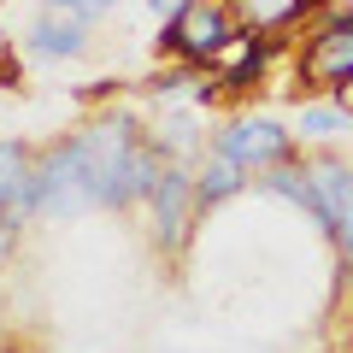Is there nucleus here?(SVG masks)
<instances>
[{
    "label": "nucleus",
    "instance_id": "nucleus-1",
    "mask_svg": "<svg viewBox=\"0 0 353 353\" xmlns=\"http://www.w3.org/2000/svg\"><path fill=\"white\" fill-rule=\"evenodd\" d=\"M165 159L148 141L136 106H106L53 148H41L36 171V212L41 218H83V212H130L148 206L159 189Z\"/></svg>",
    "mask_w": 353,
    "mask_h": 353
},
{
    "label": "nucleus",
    "instance_id": "nucleus-2",
    "mask_svg": "<svg viewBox=\"0 0 353 353\" xmlns=\"http://www.w3.org/2000/svg\"><path fill=\"white\" fill-rule=\"evenodd\" d=\"M294 83L306 94H336L353 83V6H324L312 24L294 30Z\"/></svg>",
    "mask_w": 353,
    "mask_h": 353
},
{
    "label": "nucleus",
    "instance_id": "nucleus-3",
    "mask_svg": "<svg viewBox=\"0 0 353 353\" xmlns=\"http://www.w3.org/2000/svg\"><path fill=\"white\" fill-rule=\"evenodd\" d=\"M241 36V18H236V0H194L171 24H159V53L171 65H218L224 48Z\"/></svg>",
    "mask_w": 353,
    "mask_h": 353
},
{
    "label": "nucleus",
    "instance_id": "nucleus-4",
    "mask_svg": "<svg viewBox=\"0 0 353 353\" xmlns=\"http://www.w3.org/2000/svg\"><path fill=\"white\" fill-rule=\"evenodd\" d=\"M212 153L241 165V171H271V165L294 159V124L265 118V112H230L212 130Z\"/></svg>",
    "mask_w": 353,
    "mask_h": 353
},
{
    "label": "nucleus",
    "instance_id": "nucleus-5",
    "mask_svg": "<svg viewBox=\"0 0 353 353\" xmlns=\"http://www.w3.org/2000/svg\"><path fill=\"white\" fill-rule=\"evenodd\" d=\"M148 241L165 253V259H176V253L189 248V230L194 218H201V201H194V171L189 165H165L159 189L148 194Z\"/></svg>",
    "mask_w": 353,
    "mask_h": 353
},
{
    "label": "nucleus",
    "instance_id": "nucleus-6",
    "mask_svg": "<svg viewBox=\"0 0 353 353\" xmlns=\"http://www.w3.org/2000/svg\"><path fill=\"white\" fill-rule=\"evenodd\" d=\"M306 171H312V189H318V218L312 224L330 236L336 265H341V259H353V165L336 159V153H312Z\"/></svg>",
    "mask_w": 353,
    "mask_h": 353
},
{
    "label": "nucleus",
    "instance_id": "nucleus-7",
    "mask_svg": "<svg viewBox=\"0 0 353 353\" xmlns=\"http://www.w3.org/2000/svg\"><path fill=\"white\" fill-rule=\"evenodd\" d=\"M36 171L41 148H30L24 136H0V212L12 224H36Z\"/></svg>",
    "mask_w": 353,
    "mask_h": 353
},
{
    "label": "nucleus",
    "instance_id": "nucleus-8",
    "mask_svg": "<svg viewBox=\"0 0 353 353\" xmlns=\"http://www.w3.org/2000/svg\"><path fill=\"white\" fill-rule=\"evenodd\" d=\"M271 59H277V36H253V30H241V36L224 48V59H218V65H206V71L218 77L224 101H236V94H253V88L265 83Z\"/></svg>",
    "mask_w": 353,
    "mask_h": 353
},
{
    "label": "nucleus",
    "instance_id": "nucleus-9",
    "mask_svg": "<svg viewBox=\"0 0 353 353\" xmlns=\"http://www.w3.org/2000/svg\"><path fill=\"white\" fill-rule=\"evenodd\" d=\"M148 141L159 148L165 165H189V171L212 153V136H201V118H194L189 106H165V112L148 124Z\"/></svg>",
    "mask_w": 353,
    "mask_h": 353
},
{
    "label": "nucleus",
    "instance_id": "nucleus-10",
    "mask_svg": "<svg viewBox=\"0 0 353 353\" xmlns=\"http://www.w3.org/2000/svg\"><path fill=\"white\" fill-rule=\"evenodd\" d=\"M24 53L36 65L83 59V53H88V24H83V18H65V12H41L36 24L24 30Z\"/></svg>",
    "mask_w": 353,
    "mask_h": 353
},
{
    "label": "nucleus",
    "instance_id": "nucleus-11",
    "mask_svg": "<svg viewBox=\"0 0 353 353\" xmlns=\"http://www.w3.org/2000/svg\"><path fill=\"white\" fill-rule=\"evenodd\" d=\"M324 6L330 0H236V18L253 36H294V30L312 24Z\"/></svg>",
    "mask_w": 353,
    "mask_h": 353
},
{
    "label": "nucleus",
    "instance_id": "nucleus-12",
    "mask_svg": "<svg viewBox=\"0 0 353 353\" xmlns=\"http://www.w3.org/2000/svg\"><path fill=\"white\" fill-rule=\"evenodd\" d=\"M248 183H253V171H241V165H230V159H218V153H206V159L194 165V201H201V218L218 212L224 201H236Z\"/></svg>",
    "mask_w": 353,
    "mask_h": 353
},
{
    "label": "nucleus",
    "instance_id": "nucleus-13",
    "mask_svg": "<svg viewBox=\"0 0 353 353\" xmlns=\"http://www.w3.org/2000/svg\"><path fill=\"white\" fill-rule=\"evenodd\" d=\"M259 189L277 194V201H289V206H301L306 218H318V189H312V171H306L301 153L283 159V165H271V171H259Z\"/></svg>",
    "mask_w": 353,
    "mask_h": 353
},
{
    "label": "nucleus",
    "instance_id": "nucleus-14",
    "mask_svg": "<svg viewBox=\"0 0 353 353\" xmlns=\"http://www.w3.org/2000/svg\"><path fill=\"white\" fill-rule=\"evenodd\" d=\"M347 130H353V112L336 94H312V101L294 112V136L301 141H336V136H347Z\"/></svg>",
    "mask_w": 353,
    "mask_h": 353
},
{
    "label": "nucleus",
    "instance_id": "nucleus-15",
    "mask_svg": "<svg viewBox=\"0 0 353 353\" xmlns=\"http://www.w3.org/2000/svg\"><path fill=\"white\" fill-rule=\"evenodd\" d=\"M118 0H48L41 12H65V18H83V24H94V18H106Z\"/></svg>",
    "mask_w": 353,
    "mask_h": 353
},
{
    "label": "nucleus",
    "instance_id": "nucleus-16",
    "mask_svg": "<svg viewBox=\"0 0 353 353\" xmlns=\"http://www.w3.org/2000/svg\"><path fill=\"white\" fill-rule=\"evenodd\" d=\"M18 230H24V224H12V218L0 212V271H6V265H12V248H18Z\"/></svg>",
    "mask_w": 353,
    "mask_h": 353
},
{
    "label": "nucleus",
    "instance_id": "nucleus-17",
    "mask_svg": "<svg viewBox=\"0 0 353 353\" xmlns=\"http://www.w3.org/2000/svg\"><path fill=\"white\" fill-rule=\"evenodd\" d=\"M141 6H148V12L159 18V24H171V18L183 12V6H194V0H141Z\"/></svg>",
    "mask_w": 353,
    "mask_h": 353
},
{
    "label": "nucleus",
    "instance_id": "nucleus-18",
    "mask_svg": "<svg viewBox=\"0 0 353 353\" xmlns=\"http://www.w3.org/2000/svg\"><path fill=\"white\" fill-rule=\"evenodd\" d=\"M336 289H353V259H341V265H336Z\"/></svg>",
    "mask_w": 353,
    "mask_h": 353
},
{
    "label": "nucleus",
    "instance_id": "nucleus-19",
    "mask_svg": "<svg viewBox=\"0 0 353 353\" xmlns=\"http://www.w3.org/2000/svg\"><path fill=\"white\" fill-rule=\"evenodd\" d=\"M336 101H341V106L353 112V83H347V88H336Z\"/></svg>",
    "mask_w": 353,
    "mask_h": 353
}]
</instances>
